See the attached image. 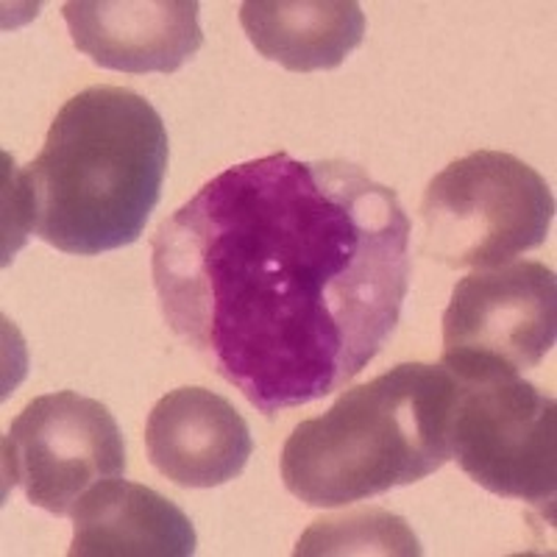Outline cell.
Instances as JSON below:
<instances>
[{
	"instance_id": "6da1fadb",
	"label": "cell",
	"mask_w": 557,
	"mask_h": 557,
	"mask_svg": "<svg viewBox=\"0 0 557 557\" xmlns=\"http://www.w3.org/2000/svg\"><path fill=\"white\" fill-rule=\"evenodd\" d=\"M151 276L173 335L273 416L341 391L396 332L410 221L351 162L268 153L159 223Z\"/></svg>"
},
{
	"instance_id": "7a4b0ae2",
	"label": "cell",
	"mask_w": 557,
	"mask_h": 557,
	"mask_svg": "<svg viewBox=\"0 0 557 557\" xmlns=\"http://www.w3.org/2000/svg\"><path fill=\"white\" fill-rule=\"evenodd\" d=\"M168 128L157 109L123 87H89L53 117L26 171L7 168V235L28 232L78 257L132 246L162 196Z\"/></svg>"
},
{
	"instance_id": "3957f363",
	"label": "cell",
	"mask_w": 557,
	"mask_h": 557,
	"mask_svg": "<svg viewBox=\"0 0 557 557\" xmlns=\"http://www.w3.org/2000/svg\"><path fill=\"white\" fill-rule=\"evenodd\" d=\"M457 382L444 366L401 362L301 421L282 449V480L310 507H341L435 474L451 457Z\"/></svg>"
},
{
	"instance_id": "277c9868",
	"label": "cell",
	"mask_w": 557,
	"mask_h": 557,
	"mask_svg": "<svg viewBox=\"0 0 557 557\" xmlns=\"http://www.w3.org/2000/svg\"><path fill=\"white\" fill-rule=\"evenodd\" d=\"M555 221V196L513 153L474 151L426 184L421 253L446 268H499L539 248Z\"/></svg>"
},
{
	"instance_id": "5b68a950",
	"label": "cell",
	"mask_w": 557,
	"mask_h": 557,
	"mask_svg": "<svg viewBox=\"0 0 557 557\" xmlns=\"http://www.w3.org/2000/svg\"><path fill=\"white\" fill-rule=\"evenodd\" d=\"M449 449L485 491L539 507L555 519V399L519 374L455 376Z\"/></svg>"
},
{
	"instance_id": "8992f818",
	"label": "cell",
	"mask_w": 557,
	"mask_h": 557,
	"mask_svg": "<svg viewBox=\"0 0 557 557\" xmlns=\"http://www.w3.org/2000/svg\"><path fill=\"white\" fill-rule=\"evenodd\" d=\"M557 337V282L544 262H513L460 278L444 312L451 376L521 374Z\"/></svg>"
},
{
	"instance_id": "52a82bcc",
	"label": "cell",
	"mask_w": 557,
	"mask_h": 557,
	"mask_svg": "<svg viewBox=\"0 0 557 557\" xmlns=\"http://www.w3.org/2000/svg\"><path fill=\"white\" fill-rule=\"evenodd\" d=\"M9 485L53 516H70L89 487L126 474L123 432L98 399L59 391L28 401L3 437Z\"/></svg>"
},
{
	"instance_id": "ba28073f",
	"label": "cell",
	"mask_w": 557,
	"mask_h": 557,
	"mask_svg": "<svg viewBox=\"0 0 557 557\" xmlns=\"http://www.w3.org/2000/svg\"><path fill=\"white\" fill-rule=\"evenodd\" d=\"M73 45L121 73H176L203 45L196 0H70L62 7Z\"/></svg>"
},
{
	"instance_id": "9c48e42d",
	"label": "cell",
	"mask_w": 557,
	"mask_h": 557,
	"mask_svg": "<svg viewBox=\"0 0 557 557\" xmlns=\"http://www.w3.org/2000/svg\"><path fill=\"white\" fill-rule=\"evenodd\" d=\"M151 466L182 487H218L243 474L253 451L237 407L207 387H176L146 424Z\"/></svg>"
},
{
	"instance_id": "30bf717a",
	"label": "cell",
	"mask_w": 557,
	"mask_h": 557,
	"mask_svg": "<svg viewBox=\"0 0 557 557\" xmlns=\"http://www.w3.org/2000/svg\"><path fill=\"white\" fill-rule=\"evenodd\" d=\"M70 516V557H187L198 544L182 507L117 476L89 487Z\"/></svg>"
},
{
	"instance_id": "8fae6325",
	"label": "cell",
	"mask_w": 557,
	"mask_h": 557,
	"mask_svg": "<svg viewBox=\"0 0 557 557\" xmlns=\"http://www.w3.org/2000/svg\"><path fill=\"white\" fill-rule=\"evenodd\" d=\"M240 26L265 59L315 73L341 67L362 42L366 12L355 0H246Z\"/></svg>"
},
{
	"instance_id": "7c38bea8",
	"label": "cell",
	"mask_w": 557,
	"mask_h": 557,
	"mask_svg": "<svg viewBox=\"0 0 557 557\" xmlns=\"http://www.w3.org/2000/svg\"><path fill=\"white\" fill-rule=\"evenodd\" d=\"M416 532L401 516L382 507H362L351 513L323 516L298 539L296 555H421Z\"/></svg>"
}]
</instances>
